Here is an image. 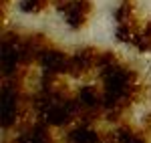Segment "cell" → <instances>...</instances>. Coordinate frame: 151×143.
I'll use <instances>...</instances> for the list:
<instances>
[{
  "instance_id": "obj_1",
  "label": "cell",
  "mask_w": 151,
  "mask_h": 143,
  "mask_svg": "<svg viewBox=\"0 0 151 143\" xmlns=\"http://www.w3.org/2000/svg\"><path fill=\"white\" fill-rule=\"evenodd\" d=\"M52 4L73 30H81L93 14L91 0H52Z\"/></svg>"
},
{
  "instance_id": "obj_2",
  "label": "cell",
  "mask_w": 151,
  "mask_h": 143,
  "mask_svg": "<svg viewBox=\"0 0 151 143\" xmlns=\"http://www.w3.org/2000/svg\"><path fill=\"white\" fill-rule=\"evenodd\" d=\"M101 55H103V50L93 48V47L79 48L77 52L70 55L69 75H73V77H83V75L91 73L93 69H99V65H101Z\"/></svg>"
},
{
  "instance_id": "obj_3",
  "label": "cell",
  "mask_w": 151,
  "mask_h": 143,
  "mask_svg": "<svg viewBox=\"0 0 151 143\" xmlns=\"http://www.w3.org/2000/svg\"><path fill=\"white\" fill-rule=\"evenodd\" d=\"M103 141H105L103 135L93 125H89L85 121L67 133V143H103Z\"/></svg>"
},
{
  "instance_id": "obj_4",
  "label": "cell",
  "mask_w": 151,
  "mask_h": 143,
  "mask_svg": "<svg viewBox=\"0 0 151 143\" xmlns=\"http://www.w3.org/2000/svg\"><path fill=\"white\" fill-rule=\"evenodd\" d=\"M109 143H147L145 133L139 129H133L129 125H121L109 135Z\"/></svg>"
},
{
  "instance_id": "obj_5",
  "label": "cell",
  "mask_w": 151,
  "mask_h": 143,
  "mask_svg": "<svg viewBox=\"0 0 151 143\" xmlns=\"http://www.w3.org/2000/svg\"><path fill=\"white\" fill-rule=\"evenodd\" d=\"M133 47L139 52H151V20H147L145 26L139 28V32L133 40Z\"/></svg>"
},
{
  "instance_id": "obj_6",
  "label": "cell",
  "mask_w": 151,
  "mask_h": 143,
  "mask_svg": "<svg viewBox=\"0 0 151 143\" xmlns=\"http://www.w3.org/2000/svg\"><path fill=\"white\" fill-rule=\"evenodd\" d=\"M115 20H117V24L133 22V20H135V4H133V0H123V2L117 6Z\"/></svg>"
},
{
  "instance_id": "obj_7",
  "label": "cell",
  "mask_w": 151,
  "mask_h": 143,
  "mask_svg": "<svg viewBox=\"0 0 151 143\" xmlns=\"http://www.w3.org/2000/svg\"><path fill=\"white\" fill-rule=\"evenodd\" d=\"M48 4H52V0H20V10L28 12V14H38Z\"/></svg>"
}]
</instances>
